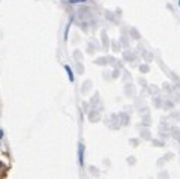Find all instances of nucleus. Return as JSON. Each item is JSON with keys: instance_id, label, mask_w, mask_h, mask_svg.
Returning <instances> with one entry per match:
<instances>
[{"instance_id": "6", "label": "nucleus", "mask_w": 180, "mask_h": 179, "mask_svg": "<svg viewBox=\"0 0 180 179\" xmlns=\"http://www.w3.org/2000/svg\"><path fill=\"white\" fill-rule=\"evenodd\" d=\"M0 148H2V145H0Z\"/></svg>"}, {"instance_id": "1", "label": "nucleus", "mask_w": 180, "mask_h": 179, "mask_svg": "<svg viewBox=\"0 0 180 179\" xmlns=\"http://www.w3.org/2000/svg\"><path fill=\"white\" fill-rule=\"evenodd\" d=\"M78 164L80 165L84 164V145L83 143L78 145Z\"/></svg>"}, {"instance_id": "4", "label": "nucleus", "mask_w": 180, "mask_h": 179, "mask_svg": "<svg viewBox=\"0 0 180 179\" xmlns=\"http://www.w3.org/2000/svg\"><path fill=\"white\" fill-rule=\"evenodd\" d=\"M2 137H3V131L0 130V140H2Z\"/></svg>"}, {"instance_id": "3", "label": "nucleus", "mask_w": 180, "mask_h": 179, "mask_svg": "<svg viewBox=\"0 0 180 179\" xmlns=\"http://www.w3.org/2000/svg\"><path fill=\"white\" fill-rule=\"evenodd\" d=\"M69 3H72V5H78V3H84V2H89V0H68Z\"/></svg>"}, {"instance_id": "5", "label": "nucleus", "mask_w": 180, "mask_h": 179, "mask_svg": "<svg viewBox=\"0 0 180 179\" xmlns=\"http://www.w3.org/2000/svg\"><path fill=\"white\" fill-rule=\"evenodd\" d=\"M179 6H180V0H179Z\"/></svg>"}, {"instance_id": "2", "label": "nucleus", "mask_w": 180, "mask_h": 179, "mask_svg": "<svg viewBox=\"0 0 180 179\" xmlns=\"http://www.w3.org/2000/svg\"><path fill=\"white\" fill-rule=\"evenodd\" d=\"M65 69H66V72H68V78H69V81H74V80H75V77H74V72H72L71 66H69V65H65Z\"/></svg>"}]
</instances>
